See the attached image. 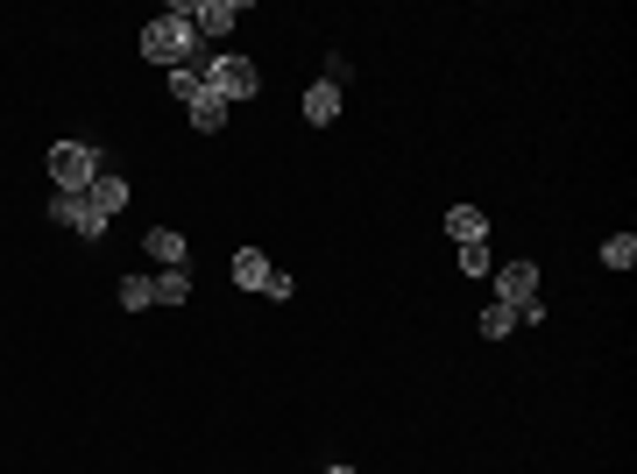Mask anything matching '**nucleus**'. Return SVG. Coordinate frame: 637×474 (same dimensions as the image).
Wrapping results in <instances>:
<instances>
[{"mask_svg":"<svg viewBox=\"0 0 637 474\" xmlns=\"http://www.w3.org/2000/svg\"><path fill=\"white\" fill-rule=\"evenodd\" d=\"M142 57L149 64H192L199 57V29H192V15H184V0H170L156 22H142Z\"/></svg>","mask_w":637,"mask_h":474,"instance_id":"f257e3e1","label":"nucleus"},{"mask_svg":"<svg viewBox=\"0 0 637 474\" xmlns=\"http://www.w3.org/2000/svg\"><path fill=\"white\" fill-rule=\"evenodd\" d=\"M199 78H206V92H220L227 106H234V100H255V92H263V72H255V57H234V50H220V57H213Z\"/></svg>","mask_w":637,"mask_h":474,"instance_id":"f03ea898","label":"nucleus"},{"mask_svg":"<svg viewBox=\"0 0 637 474\" xmlns=\"http://www.w3.org/2000/svg\"><path fill=\"white\" fill-rule=\"evenodd\" d=\"M100 170L106 164H100V149H92V142H58V149H50V184H58V192H86Z\"/></svg>","mask_w":637,"mask_h":474,"instance_id":"7ed1b4c3","label":"nucleus"},{"mask_svg":"<svg viewBox=\"0 0 637 474\" xmlns=\"http://www.w3.org/2000/svg\"><path fill=\"white\" fill-rule=\"evenodd\" d=\"M50 220H58V227H72L78 241H106V220L86 206V192H50Z\"/></svg>","mask_w":637,"mask_h":474,"instance_id":"20e7f679","label":"nucleus"},{"mask_svg":"<svg viewBox=\"0 0 637 474\" xmlns=\"http://www.w3.org/2000/svg\"><path fill=\"white\" fill-rule=\"evenodd\" d=\"M184 15H192L199 36H227L241 15H249V0H184Z\"/></svg>","mask_w":637,"mask_h":474,"instance_id":"39448f33","label":"nucleus"},{"mask_svg":"<svg viewBox=\"0 0 637 474\" xmlns=\"http://www.w3.org/2000/svg\"><path fill=\"white\" fill-rule=\"evenodd\" d=\"M489 277H496V305H532L538 297V262H504Z\"/></svg>","mask_w":637,"mask_h":474,"instance_id":"423d86ee","label":"nucleus"},{"mask_svg":"<svg viewBox=\"0 0 637 474\" xmlns=\"http://www.w3.org/2000/svg\"><path fill=\"white\" fill-rule=\"evenodd\" d=\"M142 248H149V262H156V269H192V241H184L178 227H149Z\"/></svg>","mask_w":637,"mask_h":474,"instance_id":"0eeeda50","label":"nucleus"},{"mask_svg":"<svg viewBox=\"0 0 637 474\" xmlns=\"http://www.w3.org/2000/svg\"><path fill=\"white\" fill-rule=\"evenodd\" d=\"M86 206H92V213H100V220H106V227H114V213H120V206H128V184H120V178H114V170H100V178H92V184H86Z\"/></svg>","mask_w":637,"mask_h":474,"instance_id":"6e6552de","label":"nucleus"},{"mask_svg":"<svg viewBox=\"0 0 637 474\" xmlns=\"http://www.w3.org/2000/svg\"><path fill=\"white\" fill-rule=\"evenodd\" d=\"M269 269H277V262H269L263 248H234V291H255V297H263Z\"/></svg>","mask_w":637,"mask_h":474,"instance_id":"1a4fd4ad","label":"nucleus"},{"mask_svg":"<svg viewBox=\"0 0 637 474\" xmlns=\"http://www.w3.org/2000/svg\"><path fill=\"white\" fill-rule=\"evenodd\" d=\"M305 120H311V128H333V120H341V86L319 78V86L305 92Z\"/></svg>","mask_w":637,"mask_h":474,"instance_id":"9d476101","label":"nucleus"},{"mask_svg":"<svg viewBox=\"0 0 637 474\" xmlns=\"http://www.w3.org/2000/svg\"><path fill=\"white\" fill-rule=\"evenodd\" d=\"M446 234H454L460 248H468V241H489V213H482V206H454V213H446Z\"/></svg>","mask_w":637,"mask_h":474,"instance_id":"9b49d317","label":"nucleus"},{"mask_svg":"<svg viewBox=\"0 0 637 474\" xmlns=\"http://www.w3.org/2000/svg\"><path fill=\"white\" fill-rule=\"evenodd\" d=\"M184 114H192L199 134H220V128H227V100H220V92H206V86H199V100L184 106Z\"/></svg>","mask_w":637,"mask_h":474,"instance_id":"f8f14e48","label":"nucleus"},{"mask_svg":"<svg viewBox=\"0 0 637 474\" xmlns=\"http://www.w3.org/2000/svg\"><path fill=\"white\" fill-rule=\"evenodd\" d=\"M149 291H156V305H184V297H192V269H156Z\"/></svg>","mask_w":637,"mask_h":474,"instance_id":"ddd939ff","label":"nucleus"},{"mask_svg":"<svg viewBox=\"0 0 637 474\" xmlns=\"http://www.w3.org/2000/svg\"><path fill=\"white\" fill-rule=\"evenodd\" d=\"M114 297H120V311H156V291H149V277H120Z\"/></svg>","mask_w":637,"mask_h":474,"instance_id":"4468645a","label":"nucleus"},{"mask_svg":"<svg viewBox=\"0 0 637 474\" xmlns=\"http://www.w3.org/2000/svg\"><path fill=\"white\" fill-rule=\"evenodd\" d=\"M518 333V305H482V341H510Z\"/></svg>","mask_w":637,"mask_h":474,"instance_id":"2eb2a0df","label":"nucleus"},{"mask_svg":"<svg viewBox=\"0 0 637 474\" xmlns=\"http://www.w3.org/2000/svg\"><path fill=\"white\" fill-rule=\"evenodd\" d=\"M637 262V234H609L602 241V269H630Z\"/></svg>","mask_w":637,"mask_h":474,"instance_id":"dca6fc26","label":"nucleus"},{"mask_svg":"<svg viewBox=\"0 0 637 474\" xmlns=\"http://www.w3.org/2000/svg\"><path fill=\"white\" fill-rule=\"evenodd\" d=\"M199 86H206V78H199V64H170V100L192 106V100H199Z\"/></svg>","mask_w":637,"mask_h":474,"instance_id":"f3484780","label":"nucleus"},{"mask_svg":"<svg viewBox=\"0 0 637 474\" xmlns=\"http://www.w3.org/2000/svg\"><path fill=\"white\" fill-rule=\"evenodd\" d=\"M460 269H468V277H489V241H468V248H460Z\"/></svg>","mask_w":637,"mask_h":474,"instance_id":"a211bd4d","label":"nucleus"},{"mask_svg":"<svg viewBox=\"0 0 637 474\" xmlns=\"http://www.w3.org/2000/svg\"><path fill=\"white\" fill-rule=\"evenodd\" d=\"M291 291H297V283H291V269H269V283H263V297H269V305H283Z\"/></svg>","mask_w":637,"mask_h":474,"instance_id":"6ab92c4d","label":"nucleus"},{"mask_svg":"<svg viewBox=\"0 0 637 474\" xmlns=\"http://www.w3.org/2000/svg\"><path fill=\"white\" fill-rule=\"evenodd\" d=\"M347 78H355V64H347L341 50H333V57H327V86H341V92H347Z\"/></svg>","mask_w":637,"mask_h":474,"instance_id":"aec40b11","label":"nucleus"},{"mask_svg":"<svg viewBox=\"0 0 637 474\" xmlns=\"http://www.w3.org/2000/svg\"><path fill=\"white\" fill-rule=\"evenodd\" d=\"M327 474H361V467H341V460H333V467H327Z\"/></svg>","mask_w":637,"mask_h":474,"instance_id":"412c9836","label":"nucleus"}]
</instances>
